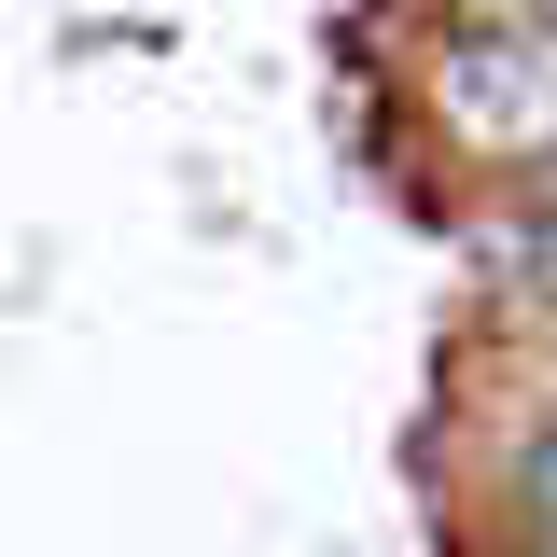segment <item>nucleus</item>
Wrapping results in <instances>:
<instances>
[{
    "label": "nucleus",
    "mask_w": 557,
    "mask_h": 557,
    "mask_svg": "<svg viewBox=\"0 0 557 557\" xmlns=\"http://www.w3.org/2000/svg\"><path fill=\"white\" fill-rule=\"evenodd\" d=\"M418 84H432V112H446L460 153L516 168V182L557 168V0H460L432 28Z\"/></svg>",
    "instance_id": "obj_1"
},
{
    "label": "nucleus",
    "mask_w": 557,
    "mask_h": 557,
    "mask_svg": "<svg viewBox=\"0 0 557 557\" xmlns=\"http://www.w3.org/2000/svg\"><path fill=\"white\" fill-rule=\"evenodd\" d=\"M502 502H516V530H530V544L557 557V405L530 418L516 446H502Z\"/></svg>",
    "instance_id": "obj_2"
}]
</instances>
